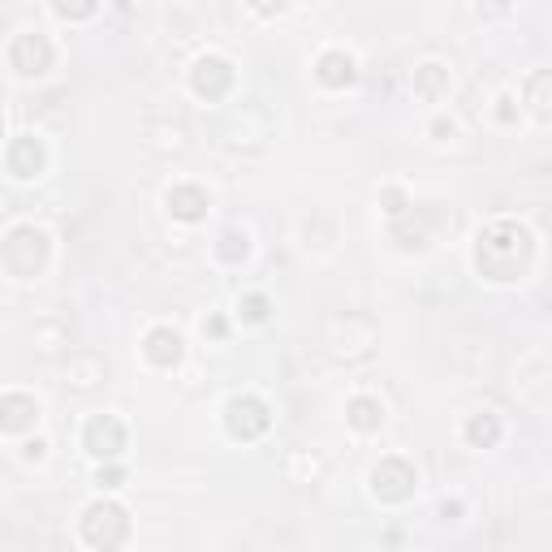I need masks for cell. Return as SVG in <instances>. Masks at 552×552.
<instances>
[{"label": "cell", "instance_id": "6", "mask_svg": "<svg viewBox=\"0 0 552 552\" xmlns=\"http://www.w3.org/2000/svg\"><path fill=\"white\" fill-rule=\"evenodd\" d=\"M9 65L18 69L22 78H39V74H48V69H52V44H48V35H39V31H22V35L9 44Z\"/></svg>", "mask_w": 552, "mask_h": 552}, {"label": "cell", "instance_id": "12", "mask_svg": "<svg viewBox=\"0 0 552 552\" xmlns=\"http://www.w3.org/2000/svg\"><path fill=\"white\" fill-rule=\"evenodd\" d=\"M164 203H169V212L177 220H186V225H195V220L207 216V190L203 186H173Z\"/></svg>", "mask_w": 552, "mask_h": 552}, {"label": "cell", "instance_id": "15", "mask_svg": "<svg viewBox=\"0 0 552 552\" xmlns=\"http://www.w3.org/2000/svg\"><path fill=\"white\" fill-rule=\"evenodd\" d=\"M345 419H350L358 432H376V427L384 423V406L376 402V397H354L350 410H345Z\"/></svg>", "mask_w": 552, "mask_h": 552}, {"label": "cell", "instance_id": "16", "mask_svg": "<svg viewBox=\"0 0 552 552\" xmlns=\"http://www.w3.org/2000/svg\"><path fill=\"white\" fill-rule=\"evenodd\" d=\"M466 440H471L475 449H492L496 440H501V419H496V414H475V419L466 423Z\"/></svg>", "mask_w": 552, "mask_h": 552}, {"label": "cell", "instance_id": "19", "mask_svg": "<svg viewBox=\"0 0 552 552\" xmlns=\"http://www.w3.org/2000/svg\"><path fill=\"white\" fill-rule=\"evenodd\" d=\"M238 311H242V320H251V324H264V320H268V298H264V294H246Z\"/></svg>", "mask_w": 552, "mask_h": 552}, {"label": "cell", "instance_id": "10", "mask_svg": "<svg viewBox=\"0 0 552 552\" xmlns=\"http://www.w3.org/2000/svg\"><path fill=\"white\" fill-rule=\"evenodd\" d=\"M35 419H39L35 397H26V393H5V397H0V427H5L9 436H18V432H26V427H35Z\"/></svg>", "mask_w": 552, "mask_h": 552}, {"label": "cell", "instance_id": "3", "mask_svg": "<svg viewBox=\"0 0 552 552\" xmlns=\"http://www.w3.org/2000/svg\"><path fill=\"white\" fill-rule=\"evenodd\" d=\"M44 264H48V233L35 229V225L9 229V238H5V268H9V276L26 281V276L44 272Z\"/></svg>", "mask_w": 552, "mask_h": 552}, {"label": "cell", "instance_id": "17", "mask_svg": "<svg viewBox=\"0 0 552 552\" xmlns=\"http://www.w3.org/2000/svg\"><path fill=\"white\" fill-rule=\"evenodd\" d=\"M414 91H419L423 100H440V95L449 91V69H440V65H423L419 74H414Z\"/></svg>", "mask_w": 552, "mask_h": 552}, {"label": "cell", "instance_id": "2", "mask_svg": "<svg viewBox=\"0 0 552 552\" xmlns=\"http://www.w3.org/2000/svg\"><path fill=\"white\" fill-rule=\"evenodd\" d=\"M82 540L100 552H117L130 540V514L117 501H95L82 514Z\"/></svg>", "mask_w": 552, "mask_h": 552}, {"label": "cell", "instance_id": "1", "mask_svg": "<svg viewBox=\"0 0 552 552\" xmlns=\"http://www.w3.org/2000/svg\"><path fill=\"white\" fill-rule=\"evenodd\" d=\"M531 255H535L531 233L522 229L518 220H496L492 229L479 233L475 268H479V276H488V281H518V276L531 268Z\"/></svg>", "mask_w": 552, "mask_h": 552}, {"label": "cell", "instance_id": "9", "mask_svg": "<svg viewBox=\"0 0 552 552\" xmlns=\"http://www.w3.org/2000/svg\"><path fill=\"white\" fill-rule=\"evenodd\" d=\"M44 143L39 138H31V134H18L9 143V151H5V169L13 173V177H35V173H44Z\"/></svg>", "mask_w": 552, "mask_h": 552}, {"label": "cell", "instance_id": "18", "mask_svg": "<svg viewBox=\"0 0 552 552\" xmlns=\"http://www.w3.org/2000/svg\"><path fill=\"white\" fill-rule=\"evenodd\" d=\"M246 251H251V242H246V233H238V229H229L225 238H220V246H216V255L225 259V264H242Z\"/></svg>", "mask_w": 552, "mask_h": 552}, {"label": "cell", "instance_id": "4", "mask_svg": "<svg viewBox=\"0 0 552 552\" xmlns=\"http://www.w3.org/2000/svg\"><path fill=\"white\" fill-rule=\"evenodd\" d=\"M268 423H272L268 406L259 402V397H251V393L233 397V402L225 406V427H229L233 440H259L268 432Z\"/></svg>", "mask_w": 552, "mask_h": 552}, {"label": "cell", "instance_id": "13", "mask_svg": "<svg viewBox=\"0 0 552 552\" xmlns=\"http://www.w3.org/2000/svg\"><path fill=\"white\" fill-rule=\"evenodd\" d=\"M315 78L324 82V87H350L354 82V61L345 57V52H337V48H328L320 61H315Z\"/></svg>", "mask_w": 552, "mask_h": 552}, {"label": "cell", "instance_id": "7", "mask_svg": "<svg viewBox=\"0 0 552 552\" xmlns=\"http://www.w3.org/2000/svg\"><path fill=\"white\" fill-rule=\"evenodd\" d=\"M82 445L95 458H117L121 449H126V423L117 419V414H95V419L82 427Z\"/></svg>", "mask_w": 552, "mask_h": 552}, {"label": "cell", "instance_id": "5", "mask_svg": "<svg viewBox=\"0 0 552 552\" xmlns=\"http://www.w3.org/2000/svg\"><path fill=\"white\" fill-rule=\"evenodd\" d=\"M414 483H419V475H414V466L406 458H384L376 471H371V492L380 496V501H410L414 496Z\"/></svg>", "mask_w": 552, "mask_h": 552}, {"label": "cell", "instance_id": "8", "mask_svg": "<svg viewBox=\"0 0 552 552\" xmlns=\"http://www.w3.org/2000/svg\"><path fill=\"white\" fill-rule=\"evenodd\" d=\"M190 87L203 100H225L233 91V65L225 57H199L195 69H190Z\"/></svg>", "mask_w": 552, "mask_h": 552}, {"label": "cell", "instance_id": "23", "mask_svg": "<svg viewBox=\"0 0 552 552\" xmlns=\"http://www.w3.org/2000/svg\"><path fill=\"white\" fill-rule=\"evenodd\" d=\"M501 121H514V100H501Z\"/></svg>", "mask_w": 552, "mask_h": 552}, {"label": "cell", "instance_id": "14", "mask_svg": "<svg viewBox=\"0 0 552 552\" xmlns=\"http://www.w3.org/2000/svg\"><path fill=\"white\" fill-rule=\"evenodd\" d=\"M527 108L540 121H552V69H540L527 82Z\"/></svg>", "mask_w": 552, "mask_h": 552}, {"label": "cell", "instance_id": "20", "mask_svg": "<svg viewBox=\"0 0 552 552\" xmlns=\"http://www.w3.org/2000/svg\"><path fill=\"white\" fill-rule=\"evenodd\" d=\"M121 479H126V471H121V466H108V471H100V488H121Z\"/></svg>", "mask_w": 552, "mask_h": 552}, {"label": "cell", "instance_id": "11", "mask_svg": "<svg viewBox=\"0 0 552 552\" xmlns=\"http://www.w3.org/2000/svg\"><path fill=\"white\" fill-rule=\"evenodd\" d=\"M143 354H147V363H156V367H177L182 363V337H177L173 328H151L143 341Z\"/></svg>", "mask_w": 552, "mask_h": 552}, {"label": "cell", "instance_id": "21", "mask_svg": "<svg viewBox=\"0 0 552 552\" xmlns=\"http://www.w3.org/2000/svg\"><path fill=\"white\" fill-rule=\"evenodd\" d=\"M91 13H95V5H74V9L57 5V18H91Z\"/></svg>", "mask_w": 552, "mask_h": 552}, {"label": "cell", "instance_id": "22", "mask_svg": "<svg viewBox=\"0 0 552 552\" xmlns=\"http://www.w3.org/2000/svg\"><path fill=\"white\" fill-rule=\"evenodd\" d=\"M26 458H35V462L44 458V440H31V445H26Z\"/></svg>", "mask_w": 552, "mask_h": 552}]
</instances>
